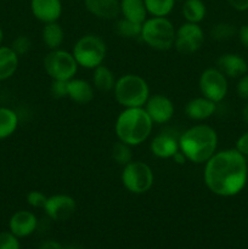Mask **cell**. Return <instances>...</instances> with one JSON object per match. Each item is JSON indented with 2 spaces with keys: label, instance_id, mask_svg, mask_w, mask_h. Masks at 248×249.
I'll return each mask as SVG.
<instances>
[{
  "label": "cell",
  "instance_id": "52a82bcc",
  "mask_svg": "<svg viewBox=\"0 0 248 249\" xmlns=\"http://www.w3.org/2000/svg\"><path fill=\"white\" fill-rule=\"evenodd\" d=\"M122 184L134 195H143L151 190L155 182L153 170L142 160H131L122 170Z\"/></svg>",
  "mask_w": 248,
  "mask_h": 249
},
{
  "label": "cell",
  "instance_id": "4dcf8cb0",
  "mask_svg": "<svg viewBox=\"0 0 248 249\" xmlns=\"http://www.w3.org/2000/svg\"><path fill=\"white\" fill-rule=\"evenodd\" d=\"M27 203L29 204L33 208H39L43 209L44 206L46 203V199H48V196H46L44 192L38 191V190H33V191H29L26 196Z\"/></svg>",
  "mask_w": 248,
  "mask_h": 249
},
{
  "label": "cell",
  "instance_id": "277c9868",
  "mask_svg": "<svg viewBox=\"0 0 248 249\" xmlns=\"http://www.w3.org/2000/svg\"><path fill=\"white\" fill-rule=\"evenodd\" d=\"M114 99L124 108L143 107L150 97V87L141 75L128 73L116 80Z\"/></svg>",
  "mask_w": 248,
  "mask_h": 249
},
{
  "label": "cell",
  "instance_id": "b9f144b4",
  "mask_svg": "<svg viewBox=\"0 0 248 249\" xmlns=\"http://www.w3.org/2000/svg\"><path fill=\"white\" fill-rule=\"evenodd\" d=\"M177 1H180V2H184L185 0H177Z\"/></svg>",
  "mask_w": 248,
  "mask_h": 249
},
{
  "label": "cell",
  "instance_id": "4fadbf2b",
  "mask_svg": "<svg viewBox=\"0 0 248 249\" xmlns=\"http://www.w3.org/2000/svg\"><path fill=\"white\" fill-rule=\"evenodd\" d=\"M150 150L155 157L160 160H170L179 152V136L173 131L164 130L153 136L150 143Z\"/></svg>",
  "mask_w": 248,
  "mask_h": 249
},
{
  "label": "cell",
  "instance_id": "ac0fdd59",
  "mask_svg": "<svg viewBox=\"0 0 248 249\" xmlns=\"http://www.w3.org/2000/svg\"><path fill=\"white\" fill-rule=\"evenodd\" d=\"M84 6L92 16L106 21L116 19L121 15L119 0H84Z\"/></svg>",
  "mask_w": 248,
  "mask_h": 249
},
{
  "label": "cell",
  "instance_id": "ab89813d",
  "mask_svg": "<svg viewBox=\"0 0 248 249\" xmlns=\"http://www.w3.org/2000/svg\"><path fill=\"white\" fill-rule=\"evenodd\" d=\"M242 118L243 121H245V123L248 125V102L246 104V106L243 107L242 109Z\"/></svg>",
  "mask_w": 248,
  "mask_h": 249
},
{
  "label": "cell",
  "instance_id": "44dd1931",
  "mask_svg": "<svg viewBox=\"0 0 248 249\" xmlns=\"http://www.w3.org/2000/svg\"><path fill=\"white\" fill-rule=\"evenodd\" d=\"M19 56L11 46L0 45V82L10 79L18 68Z\"/></svg>",
  "mask_w": 248,
  "mask_h": 249
},
{
  "label": "cell",
  "instance_id": "74e56055",
  "mask_svg": "<svg viewBox=\"0 0 248 249\" xmlns=\"http://www.w3.org/2000/svg\"><path fill=\"white\" fill-rule=\"evenodd\" d=\"M63 248L65 247H62V246H61L58 242H56V241L49 240L41 243L40 248L39 249H63Z\"/></svg>",
  "mask_w": 248,
  "mask_h": 249
},
{
  "label": "cell",
  "instance_id": "f35d334b",
  "mask_svg": "<svg viewBox=\"0 0 248 249\" xmlns=\"http://www.w3.org/2000/svg\"><path fill=\"white\" fill-rule=\"evenodd\" d=\"M172 160H175V162H177V164H184V163L187 160L186 157H185V156L181 153V151H179V152L175 153V156L172 158Z\"/></svg>",
  "mask_w": 248,
  "mask_h": 249
},
{
  "label": "cell",
  "instance_id": "9c48e42d",
  "mask_svg": "<svg viewBox=\"0 0 248 249\" xmlns=\"http://www.w3.org/2000/svg\"><path fill=\"white\" fill-rule=\"evenodd\" d=\"M198 88L202 96L212 100L215 104H219L228 95V77L216 67H209L199 75Z\"/></svg>",
  "mask_w": 248,
  "mask_h": 249
},
{
  "label": "cell",
  "instance_id": "8d00e7d4",
  "mask_svg": "<svg viewBox=\"0 0 248 249\" xmlns=\"http://www.w3.org/2000/svg\"><path fill=\"white\" fill-rule=\"evenodd\" d=\"M237 36L240 43L242 44L246 49H248V23L243 24V26L238 29Z\"/></svg>",
  "mask_w": 248,
  "mask_h": 249
},
{
  "label": "cell",
  "instance_id": "836d02e7",
  "mask_svg": "<svg viewBox=\"0 0 248 249\" xmlns=\"http://www.w3.org/2000/svg\"><path fill=\"white\" fill-rule=\"evenodd\" d=\"M236 92L238 97L248 101V73L238 78L237 85H236Z\"/></svg>",
  "mask_w": 248,
  "mask_h": 249
},
{
  "label": "cell",
  "instance_id": "cb8c5ba5",
  "mask_svg": "<svg viewBox=\"0 0 248 249\" xmlns=\"http://www.w3.org/2000/svg\"><path fill=\"white\" fill-rule=\"evenodd\" d=\"M18 126V114L10 107L0 106V140L14 135Z\"/></svg>",
  "mask_w": 248,
  "mask_h": 249
},
{
  "label": "cell",
  "instance_id": "ba28073f",
  "mask_svg": "<svg viewBox=\"0 0 248 249\" xmlns=\"http://www.w3.org/2000/svg\"><path fill=\"white\" fill-rule=\"evenodd\" d=\"M46 74L53 80H71L78 72V63L72 53L56 49L50 50L43 61Z\"/></svg>",
  "mask_w": 248,
  "mask_h": 249
},
{
  "label": "cell",
  "instance_id": "1f68e13d",
  "mask_svg": "<svg viewBox=\"0 0 248 249\" xmlns=\"http://www.w3.org/2000/svg\"><path fill=\"white\" fill-rule=\"evenodd\" d=\"M0 249H19L18 237L10 231L0 232Z\"/></svg>",
  "mask_w": 248,
  "mask_h": 249
},
{
  "label": "cell",
  "instance_id": "4316f807",
  "mask_svg": "<svg viewBox=\"0 0 248 249\" xmlns=\"http://www.w3.org/2000/svg\"><path fill=\"white\" fill-rule=\"evenodd\" d=\"M141 27L142 24L136 23V22L129 21L126 18H121L116 23V32L118 36L126 39L140 38Z\"/></svg>",
  "mask_w": 248,
  "mask_h": 249
},
{
  "label": "cell",
  "instance_id": "5b68a950",
  "mask_svg": "<svg viewBox=\"0 0 248 249\" xmlns=\"http://www.w3.org/2000/svg\"><path fill=\"white\" fill-rule=\"evenodd\" d=\"M174 24L167 17H151L141 27L140 38L151 49L157 51H168L174 46Z\"/></svg>",
  "mask_w": 248,
  "mask_h": 249
},
{
  "label": "cell",
  "instance_id": "f546056e",
  "mask_svg": "<svg viewBox=\"0 0 248 249\" xmlns=\"http://www.w3.org/2000/svg\"><path fill=\"white\" fill-rule=\"evenodd\" d=\"M12 50L17 53L18 56H23L28 53L32 49V40L29 36H18L14 39L12 44L10 45Z\"/></svg>",
  "mask_w": 248,
  "mask_h": 249
},
{
  "label": "cell",
  "instance_id": "ffe728a7",
  "mask_svg": "<svg viewBox=\"0 0 248 249\" xmlns=\"http://www.w3.org/2000/svg\"><path fill=\"white\" fill-rule=\"evenodd\" d=\"M119 7L123 18L129 21L142 24L147 18L148 12L143 0H119Z\"/></svg>",
  "mask_w": 248,
  "mask_h": 249
},
{
  "label": "cell",
  "instance_id": "8fae6325",
  "mask_svg": "<svg viewBox=\"0 0 248 249\" xmlns=\"http://www.w3.org/2000/svg\"><path fill=\"white\" fill-rule=\"evenodd\" d=\"M43 211L53 221H66L77 211V202L70 195L57 194L48 196Z\"/></svg>",
  "mask_w": 248,
  "mask_h": 249
},
{
  "label": "cell",
  "instance_id": "5bb4252c",
  "mask_svg": "<svg viewBox=\"0 0 248 249\" xmlns=\"http://www.w3.org/2000/svg\"><path fill=\"white\" fill-rule=\"evenodd\" d=\"M38 228V219L33 212L17 211L9 220V231L16 237L23 238L31 236Z\"/></svg>",
  "mask_w": 248,
  "mask_h": 249
},
{
  "label": "cell",
  "instance_id": "e575fe53",
  "mask_svg": "<svg viewBox=\"0 0 248 249\" xmlns=\"http://www.w3.org/2000/svg\"><path fill=\"white\" fill-rule=\"evenodd\" d=\"M235 148L238 151V152L242 153V155L246 157V160H248V131L243 133L242 135L237 139Z\"/></svg>",
  "mask_w": 248,
  "mask_h": 249
},
{
  "label": "cell",
  "instance_id": "6da1fadb",
  "mask_svg": "<svg viewBox=\"0 0 248 249\" xmlns=\"http://www.w3.org/2000/svg\"><path fill=\"white\" fill-rule=\"evenodd\" d=\"M203 180L215 196H237L247 185L248 160L236 148L216 151L204 163Z\"/></svg>",
  "mask_w": 248,
  "mask_h": 249
},
{
  "label": "cell",
  "instance_id": "d4e9b609",
  "mask_svg": "<svg viewBox=\"0 0 248 249\" xmlns=\"http://www.w3.org/2000/svg\"><path fill=\"white\" fill-rule=\"evenodd\" d=\"M181 14L185 21L199 24L207 15V7L203 0H185L182 2Z\"/></svg>",
  "mask_w": 248,
  "mask_h": 249
},
{
  "label": "cell",
  "instance_id": "e0dca14e",
  "mask_svg": "<svg viewBox=\"0 0 248 249\" xmlns=\"http://www.w3.org/2000/svg\"><path fill=\"white\" fill-rule=\"evenodd\" d=\"M216 111V104L204 96L194 97L185 105V114L189 119L201 122L209 119Z\"/></svg>",
  "mask_w": 248,
  "mask_h": 249
},
{
  "label": "cell",
  "instance_id": "9a60e30c",
  "mask_svg": "<svg viewBox=\"0 0 248 249\" xmlns=\"http://www.w3.org/2000/svg\"><path fill=\"white\" fill-rule=\"evenodd\" d=\"M32 15L41 23L58 21L62 15L61 0H31Z\"/></svg>",
  "mask_w": 248,
  "mask_h": 249
},
{
  "label": "cell",
  "instance_id": "7a4b0ae2",
  "mask_svg": "<svg viewBox=\"0 0 248 249\" xmlns=\"http://www.w3.org/2000/svg\"><path fill=\"white\" fill-rule=\"evenodd\" d=\"M218 133L208 124H196L179 136V148L189 162L204 164L218 148Z\"/></svg>",
  "mask_w": 248,
  "mask_h": 249
},
{
  "label": "cell",
  "instance_id": "484cf974",
  "mask_svg": "<svg viewBox=\"0 0 248 249\" xmlns=\"http://www.w3.org/2000/svg\"><path fill=\"white\" fill-rule=\"evenodd\" d=\"M148 15L153 17H167L173 11L177 0H143Z\"/></svg>",
  "mask_w": 248,
  "mask_h": 249
},
{
  "label": "cell",
  "instance_id": "f1b7e54d",
  "mask_svg": "<svg viewBox=\"0 0 248 249\" xmlns=\"http://www.w3.org/2000/svg\"><path fill=\"white\" fill-rule=\"evenodd\" d=\"M237 31H236L235 26L228 22H219V23L214 24L213 28L211 29V36L215 41H226L232 39L236 36Z\"/></svg>",
  "mask_w": 248,
  "mask_h": 249
},
{
  "label": "cell",
  "instance_id": "d590c367",
  "mask_svg": "<svg viewBox=\"0 0 248 249\" xmlns=\"http://www.w3.org/2000/svg\"><path fill=\"white\" fill-rule=\"evenodd\" d=\"M228 4L236 11H247L248 10V0H226Z\"/></svg>",
  "mask_w": 248,
  "mask_h": 249
},
{
  "label": "cell",
  "instance_id": "7c38bea8",
  "mask_svg": "<svg viewBox=\"0 0 248 249\" xmlns=\"http://www.w3.org/2000/svg\"><path fill=\"white\" fill-rule=\"evenodd\" d=\"M143 108L156 124H164L174 117L175 107L172 100L162 94H155L146 101Z\"/></svg>",
  "mask_w": 248,
  "mask_h": 249
},
{
  "label": "cell",
  "instance_id": "7402d4cb",
  "mask_svg": "<svg viewBox=\"0 0 248 249\" xmlns=\"http://www.w3.org/2000/svg\"><path fill=\"white\" fill-rule=\"evenodd\" d=\"M41 40L49 50L60 49L65 40V31L62 26L57 21L44 24L41 29Z\"/></svg>",
  "mask_w": 248,
  "mask_h": 249
},
{
  "label": "cell",
  "instance_id": "2e32d148",
  "mask_svg": "<svg viewBox=\"0 0 248 249\" xmlns=\"http://www.w3.org/2000/svg\"><path fill=\"white\" fill-rule=\"evenodd\" d=\"M216 68L228 78H240L248 73V63L238 53H223L216 60Z\"/></svg>",
  "mask_w": 248,
  "mask_h": 249
},
{
  "label": "cell",
  "instance_id": "83f0119b",
  "mask_svg": "<svg viewBox=\"0 0 248 249\" xmlns=\"http://www.w3.org/2000/svg\"><path fill=\"white\" fill-rule=\"evenodd\" d=\"M112 160L119 165H125L133 160V151H131V146L128 143H124L122 141H117L113 145L111 151Z\"/></svg>",
  "mask_w": 248,
  "mask_h": 249
},
{
  "label": "cell",
  "instance_id": "8992f818",
  "mask_svg": "<svg viewBox=\"0 0 248 249\" xmlns=\"http://www.w3.org/2000/svg\"><path fill=\"white\" fill-rule=\"evenodd\" d=\"M78 66L94 70L102 65L107 55V46L104 39L96 34H85L74 43L72 49Z\"/></svg>",
  "mask_w": 248,
  "mask_h": 249
},
{
  "label": "cell",
  "instance_id": "3957f363",
  "mask_svg": "<svg viewBox=\"0 0 248 249\" xmlns=\"http://www.w3.org/2000/svg\"><path fill=\"white\" fill-rule=\"evenodd\" d=\"M153 122L143 107L124 108L117 117L114 131L119 141L131 147L139 146L150 138Z\"/></svg>",
  "mask_w": 248,
  "mask_h": 249
},
{
  "label": "cell",
  "instance_id": "d6986e66",
  "mask_svg": "<svg viewBox=\"0 0 248 249\" xmlns=\"http://www.w3.org/2000/svg\"><path fill=\"white\" fill-rule=\"evenodd\" d=\"M68 99L79 105L89 104L94 100L95 91L94 85L88 80L80 78H72L68 80Z\"/></svg>",
  "mask_w": 248,
  "mask_h": 249
},
{
  "label": "cell",
  "instance_id": "d6a6232c",
  "mask_svg": "<svg viewBox=\"0 0 248 249\" xmlns=\"http://www.w3.org/2000/svg\"><path fill=\"white\" fill-rule=\"evenodd\" d=\"M68 80H53L50 92L53 99H65L68 96Z\"/></svg>",
  "mask_w": 248,
  "mask_h": 249
},
{
  "label": "cell",
  "instance_id": "603a6c76",
  "mask_svg": "<svg viewBox=\"0 0 248 249\" xmlns=\"http://www.w3.org/2000/svg\"><path fill=\"white\" fill-rule=\"evenodd\" d=\"M94 72H92V83L95 89H97L99 91L102 92H108L111 90H113L114 84H116V77H114V73L109 70L107 66H105L104 63L100 66H97L96 68H94Z\"/></svg>",
  "mask_w": 248,
  "mask_h": 249
},
{
  "label": "cell",
  "instance_id": "60d3db41",
  "mask_svg": "<svg viewBox=\"0 0 248 249\" xmlns=\"http://www.w3.org/2000/svg\"><path fill=\"white\" fill-rule=\"evenodd\" d=\"M2 39H4V32H2V28L0 27V45L2 43Z\"/></svg>",
  "mask_w": 248,
  "mask_h": 249
},
{
  "label": "cell",
  "instance_id": "30bf717a",
  "mask_svg": "<svg viewBox=\"0 0 248 249\" xmlns=\"http://www.w3.org/2000/svg\"><path fill=\"white\" fill-rule=\"evenodd\" d=\"M204 32L197 23L185 22L175 32L174 48L182 55L197 53L203 46Z\"/></svg>",
  "mask_w": 248,
  "mask_h": 249
}]
</instances>
